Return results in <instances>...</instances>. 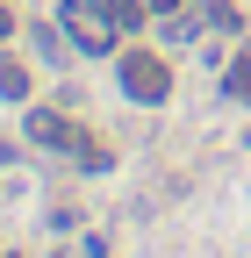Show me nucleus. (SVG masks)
<instances>
[{"instance_id": "12", "label": "nucleus", "mask_w": 251, "mask_h": 258, "mask_svg": "<svg viewBox=\"0 0 251 258\" xmlns=\"http://www.w3.org/2000/svg\"><path fill=\"white\" fill-rule=\"evenodd\" d=\"M244 144H251V137H244Z\"/></svg>"}, {"instance_id": "5", "label": "nucleus", "mask_w": 251, "mask_h": 258, "mask_svg": "<svg viewBox=\"0 0 251 258\" xmlns=\"http://www.w3.org/2000/svg\"><path fill=\"white\" fill-rule=\"evenodd\" d=\"M0 101H29V64L0 57Z\"/></svg>"}, {"instance_id": "4", "label": "nucleus", "mask_w": 251, "mask_h": 258, "mask_svg": "<svg viewBox=\"0 0 251 258\" xmlns=\"http://www.w3.org/2000/svg\"><path fill=\"white\" fill-rule=\"evenodd\" d=\"M194 15H201L208 29H230V36H237V29H244V15L230 8V0H194Z\"/></svg>"}, {"instance_id": "10", "label": "nucleus", "mask_w": 251, "mask_h": 258, "mask_svg": "<svg viewBox=\"0 0 251 258\" xmlns=\"http://www.w3.org/2000/svg\"><path fill=\"white\" fill-rule=\"evenodd\" d=\"M151 8H158V15H179V0H151Z\"/></svg>"}, {"instance_id": "9", "label": "nucleus", "mask_w": 251, "mask_h": 258, "mask_svg": "<svg viewBox=\"0 0 251 258\" xmlns=\"http://www.w3.org/2000/svg\"><path fill=\"white\" fill-rule=\"evenodd\" d=\"M8 36H15V15H8V8H0V43H8Z\"/></svg>"}, {"instance_id": "8", "label": "nucleus", "mask_w": 251, "mask_h": 258, "mask_svg": "<svg viewBox=\"0 0 251 258\" xmlns=\"http://www.w3.org/2000/svg\"><path fill=\"white\" fill-rule=\"evenodd\" d=\"M223 86H230V93H237V101H244V108H251V64H237V72H230V79H223Z\"/></svg>"}, {"instance_id": "1", "label": "nucleus", "mask_w": 251, "mask_h": 258, "mask_svg": "<svg viewBox=\"0 0 251 258\" xmlns=\"http://www.w3.org/2000/svg\"><path fill=\"white\" fill-rule=\"evenodd\" d=\"M57 22H65V43L72 50H86V57H108L115 50V15H108V0H65L57 8Z\"/></svg>"}, {"instance_id": "3", "label": "nucleus", "mask_w": 251, "mask_h": 258, "mask_svg": "<svg viewBox=\"0 0 251 258\" xmlns=\"http://www.w3.org/2000/svg\"><path fill=\"white\" fill-rule=\"evenodd\" d=\"M22 137L43 144V151H72V158H79V137H86V129H72L57 108H29V129H22Z\"/></svg>"}, {"instance_id": "6", "label": "nucleus", "mask_w": 251, "mask_h": 258, "mask_svg": "<svg viewBox=\"0 0 251 258\" xmlns=\"http://www.w3.org/2000/svg\"><path fill=\"white\" fill-rule=\"evenodd\" d=\"M144 8H151V0H108V15H115L122 36H130V29H144Z\"/></svg>"}, {"instance_id": "2", "label": "nucleus", "mask_w": 251, "mask_h": 258, "mask_svg": "<svg viewBox=\"0 0 251 258\" xmlns=\"http://www.w3.org/2000/svg\"><path fill=\"white\" fill-rule=\"evenodd\" d=\"M122 93L144 108H158L165 93H172V72H165V57H151V50H130L122 57Z\"/></svg>"}, {"instance_id": "11", "label": "nucleus", "mask_w": 251, "mask_h": 258, "mask_svg": "<svg viewBox=\"0 0 251 258\" xmlns=\"http://www.w3.org/2000/svg\"><path fill=\"white\" fill-rule=\"evenodd\" d=\"M0 258H15V251H0Z\"/></svg>"}, {"instance_id": "7", "label": "nucleus", "mask_w": 251, "mask_h": 258, "mask_svg": "<svg viewBox=\"0 0 251 258\" xmlns=\"http://www.w3.org/2000/svg\"><path fill=\"white\" fill-rule=\"evenodd\" d=\"M79 165H86V172H108L115 151H108V144H79Z\"/></svg>"}]
</instances>
